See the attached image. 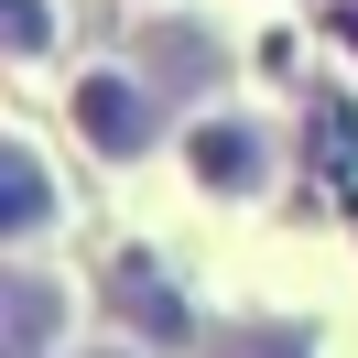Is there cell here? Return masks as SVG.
<instances>
[{"mask_svg": "<svg viewBox=\"0 0 358 358\" xmlns=\"http://www.w3.org/2000/svg\"><path fill=\"white\" fill-rule=\"evenodd\" d=\"M109 304L131 315V326L152 336V348H185V336H196V315H185V293H174V282H152L141 261H120V271H109Z\"/></svg>", "mask_w": 358, "mask_h": 358, "instance_id": "7a4b0ae2", "label": "cell"}, {"mask_svg": "<svg viewBox=\"0 0 358 358\" xmlns=\"http://www.w3.org/2000/svg\"><path fill=\"white\" fill-rule=\"evenodd\" d=\"M44 0H0V44H11V55H44Z\"/></svg>", "mask_w": 358, "mask_h": 358, "instance_id": "52a82bcc", "label": "cell"}, {"mask_svg": "<svg viewBox=\"0 0 358 358\" xmlns=\"http://www.w3.org/2000/svg\"><path fill=\"white\" fill-rule=\"evenodd\" d=\"M196 174L206 185H261L271 174V141L250 131V120H206V131H196Z\"/></svg>", "mask_w": 358, "mask_h": 358, "instance_id": "3957f363", "label": "cell"}, {"mask_svg": "<svg viewBox=\"0 0 358 358\" xmlns=\"http://www.w3.org/2000/svg\"><path fill=\"white\" fill-rule=\"evenodd\" d=\"M44 336H55V293L33 271H11V358H44Z\"/></svg>", "mask_w": 358, "mask_h": 358, "instance_id": "5b68a950", "label": "cell"}, {"mask_svg": "<svg viewBox=\"0 0 358 358\" xmlns=\"http://www.w3.org/2000/svg\"><path fill=\"white\" fill-rule=\"evenodd\" d=\"M228 358H304V336H293V326H239Z\"/></svg>", "mask_w": 358, "mask_h": 358, "instance_id": "ba28073f", "label": "cell"}, {"mask_svg": "<svg viewBox=\"0 0 358 358\" xmlns=\"http://www.w3.org/2000/svg\"><path fill=\"white\" fill-rule=\"evenodd\" d=\"M44 163L33 152H0V228H11V239H33V228H44Z\"/></svg>", "mask_w": 358, "mask_h": 358, "instance_id": "277c9868", "label": "cell"}, {"mask_svg": "<svg viewBox=\"0 0 358 358\" xmlns=\"http://www.w3.org/2000/svg\"><path fill=\"white\" fill-rule=\"evenodd\" d=\"M76 131H87L98 152H120V163H131L141 141H152V98H141L131 76H87V87H76Z\"/></svg>", "mask_w": 358, "mask_h": 358, "instance_id": "6da1fadb", "label": "cell"}, {"mask_svg": "<svg viewBox=\"0 0 358 358\" xmlns=\"http://www.w3.org/2000/svg\"><path fill=\"white\" fill-rule=\"evenodd\" d=\"M206 66H217V44H206V33H174V22L152 33V76H206Z\"/></svg>", "mask_w": 358, "mask_h": 358, "instance_id": "8992f818", "label": "cell"}]
</instances>
